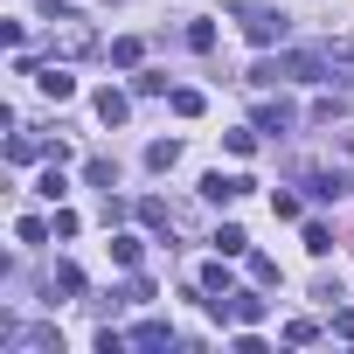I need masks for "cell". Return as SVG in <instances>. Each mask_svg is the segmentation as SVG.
I'll use <instances>...</instances> for the list:
<instances>
[{
    "label": "cell",
    "mask_w": 354,
    "mask_h": 354,
    "mask_svg": "<svg viewBox=\"0 0 354 354\" xmlns=\"http://www.w3.org/2000/svg\"><path fill=\"white\" fill-rule=\"evenodd\" d=\"M285 125H292V104H264L257 111V132H285Z\"/></svg>",
    "instance_id": "8"
},
{
    "label": "cell",
    "mask_w": 354,
    "mask_h": 354,
    "mask_svg": "<svg viewBox=\"0 0 354 354\" xmlns=\"http://www.w3.org/2000/svg\"><path fill=\"white\" fill-rule=\"evenodd\" d=\"M15 236H21V243H49V223H42V216H21Z\"/></svg>",
    "instance_id": "9"
},
{
    "label": "cell",
    "mask_w": 354,
    "mask_h": 354,
    "mask_svg": "<svg viewBox=\"0 0 354 354\" xmlns=\"http://www.w3.org/2000/svg\"><path fill=\"white\" fill-rule=\"evenodd\" d=\"M306 195H313V202H333V195H340V181H333V174H313Z\"/></svg>",
    "instance_id": "13"
},
{
    "label": "cell",
    "mask_w": 354,
    "mask_h": 354,
    "mask_svg": "<svg viewBox=\"0 0 354 354\" xmlns=\"http://www.w3.org/2000/svg\"><path fill=\"white\" fill-rule=\"evenodd\" d=\"M125 111H132V104H125V97L104 84V91H97V118H104V125H125Z\"/></svg>",
    "instance_id": "4"
},
{
    "label": "cell",
    "mask_w": 354,
    "mask_h": 354,
    "mask_svg": "<svg viewBox=\"0 0 354 354\" xmlns=\"http://www.w3.org/2000/svg\"><path fill=\"white\" fill-rule=\"evenodd\" d=\"M139 250H146V243H139V236H111V257H118V264H125V271H132V264H139Z\"/></svg>",
    "instance_id": "11"
},
{
    "label": "cell",
    "mask_w": 354,
    "mask_h": 354,
    "mask_svg": "<svg viewBox=\"0 0 354 354\" xmlns=\"http://www.w3.org/2000/svg\"><path fill=\"white\" fill-rule=\"evenodd\" d=\"M174 160H181V146H174V139H153V146H146V167H153V174H167Z\"/></svg>",
    "instance_id": "6"
},
{
    "label": "cell",
    "mask_w": 354,
    "mask_h": 354,
    "mask_svg": "<svg viewBox=\"0 0 354 354\" xmlns=\"http://www.w3.org/2000/svg\"><path fill=\"white\" fill-rule=\"evenodd\" d=\"M306 250L326 257V250H333V230H326V223H306Z\"/></svg>",
    "instance_id": "10"
},
{
    "label": "cell",
    "mask_w": 354,
    "mask_h": 354,
    "mask_svg": "<svg viewBox=\"0 0 354 354\" xmlns=\"http://www.w3.org/2000/svg\"><path fill=\"white\" fill-rule=\"evenodd\" d=\"M216 250H223V257H243V250H250V236H243L236 223H223V230H216Z\"/></svg>",
    "instance_id": "7"
},
{
    "label": "cell",
    "mask_w": 354,
    "mask_h": 354,
    "mask_svg": "<svg viewBox=\"0 0 354 354\" xmlns=\"http://www.w3.org/2000/svg\"><path fill=\"white\" fill-rule=\"evenodd\" d=\"M84 174H91V188H104V195H111V181H118V167H111V160H91Z\"/></svg>",
    "instance_id": "12"
},
{
    "label": "cell",
    "mask_w": 354,
    "mask_h": 354,
    "mask_svg": "<svg viewBox=\"0 0 354 354\" xmlns=\"http://www.w3.org/2000/svg\"><path fill=\"white\" fill-rule=\"evenodd\" d=\"M35 84H42V97H56V104H63V97H77V77H63V70H42Z\"/></svg>",
    "instance_id": "3"
},
{
    "label": "cell",
    "mask_w": 354,
    "mask_h": 354,
    "mask_svg": "<svg viewBox=\"0 0 354 354\" xmlns=\"http://www.w3.org/2000/svg\"><path fill=\"white\" fill-rule=\"evenodd\" d=\"M250 42H257V49L285 42V15H250Z\"/></svg>",
    "instance_id": "1"
},
{
    "label": "cell",
    "mask_w": 354,
    "mask_h": 354,
    "mask_svg": "<svg viewBox=\"0 0 354 354\" xmlns=\"http://www.w3.org/2000/svg\"><path fill=\"white\" fill-rule=\"evenodd\" d=\"M167 340H174L167 319H139V326H132V347H167Z\"/></svg>",
    "instance_id": "2"
},
{
    "label": "cell",
    "mask_w": 354,
    "mask_h": 354,
    "mask_svg": "<svg viewBox=\"0 0 354 354\" xmlns=\"http://www.w3.org/2000/svg\"><path fill=\"white\" fill-rule=\"evenodd\" d=\"M230 319L257 326V319H264V299H257V292H236V299H230Z\"/></svg>",
    "instance_id": "5"
},
{
    "label": "cell",
    "mask_w": 354,
    "mask_h": 354,
    "mask_svg": "<svg viewBox=\"0 0 354 354\" xmlns=\"http://www.w3.org/2000/svg\"><path fill=\"white\" fill-rule=\"evenodd\" d=\"M35 153H42V146H35V139H21V132H15V139H8V160H15V167H28V160H35Z\"/></svg>",
    "instance_id": "14"
}]
</instances>
